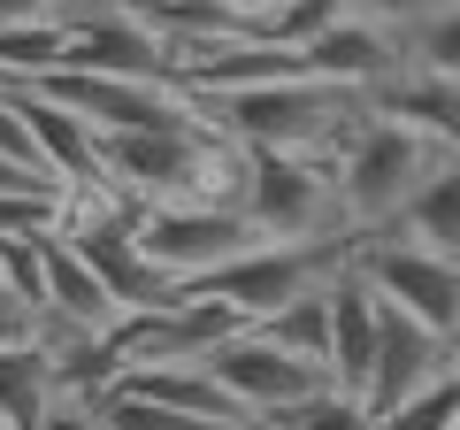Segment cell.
<instances>
[{
  "mask_svg": "<svg viewBox=\"0 0 460 430\" xmlns=\"http://www.w3.org/2000/svg\"><path fill=\"white\" fill-rule=\"evenodd\" d=\"M392 231H407V238H429V246H445V254H460V154L438 169V177L414 193V208L399 215Z\"/></svg>",
  "mask_w": 460,
  "mask_h": 430,
  "instance_id": "cell-15",
  "label": "cell"
},
{
  "mask_svg": "<svg viewBox=\"0 0 460 430\" xmlns=\"http://www.w3.org/2000/svg\"><path fill=\"white\" fill-rule=\"evenodd\" d=\"M23 16H47L39 0H0V23H23Z\"/></svg>",
  "mask_w": 460,
  "mask_h": 430,
  "instance_id": "cell-26",
  "label": "cell"
},
{
  "mask_svg": "<svg viewBox=\"0 0 460 430\" xmlns=\"http://www.w3.org/2000/svg\"><path fill=\"white\" fill-rule=\"evenodd\" d=\"M368 108L376 116H399V123H414V131H429V139H445V147L460 154V77H438V69H399V77H384L376 93H368Z\"/></svg>",
  "mask_w": 460,
  "mask_h": 430,
  "instance_id": "cell-13",
  "label": "cell"
},
{
  "mask_svg": "<svg viewBox=\"0 0 460 430\" xmlns=\"http://www.w3.org/2000/svg\"><path fill=\"white\" fill-rule=\"evenodd\" d=\"M39 262H47V315L54 323H69V331H123V308H115L108 277L84 262L77 231H47Z\"/></svg>",
  "mask_w": 460,
  "mask_h": 430,
  "instance_id": "cell-11",
  "label": "cell"
},
{
  "mask_svg": "<svg viewBox=\"0 0 460 430\" xmlns=\"http://www.w3.org/2000/svg\"><path fill=\"white\" fill-rule=\"evenodd\" d=\"M384 430H460V369L445 384H429L422 399L392 408V415H384Z\"/></svg>",
  "mask_w": 460,
  "mask_h": 430,
  "instance_id": "cell-20",
  "label": "cell"
},
{
  "mask_svg": "<svg viewBox=\"0 0 460 430\" xmlns=\"http://www.w3.org/2000/svg\"><path fill=\"white\" fill-rule=\"evenodd\" d=\"M215 377L238 392V408H246L253 423H269V415H284V408H299V399H314V392H330V384H338L323 362L292 354L277 331H261V323L215 354Z\"/></svg>",
  "mask_w": 460,
  "mask_h": 430,
  "instance_id": "cell-8",
  "label": "cell"
},
{
  "mask_svg": "<svg viewBox=\"0 0 460 430\" xmlns=\"http://www.w3.org/2000/svg\"><path fill=\"white\" fill-rule=\"evenodd\" d=\"M261 331H277L292 354H307V362L330 369V346H338V308H330V284H323V292H307L299 308H284L277 323H261ZM330 377H338V369H330Z\"/></svg>",
  "mask_w": 460,
  "mask_h": 430,
  "instance_id": "cell-17",
  "label": "cell"
},
{
  "mask_svg": "<svg viewBox=\"0 0 460 430\" xmlns=\"http://www.w3.org/2000/svg\"><path fill=\"white\" fill-rule=\"evenodd\" d=\"M39 430H108V408H100L93 392H62V399L47 408V423H39Z\"/></svg>",
  "mask_w": 460,
  "mask_h": 430,
  "instance_id": "cell-23",
  "label": "cell"
},
{
  "mask_svg": "<svg viewBox=\"0 0 460 430\" xmlns=\"http://www.w3.org/2000/svg\"><path fill=\"white\" fill-rule=\"evenodd\" d=\"M445 8H460V0H361V16L392 23L399 39H407V31H422V23H429V16H445Z\"/></svg>",
  "mask_w": 460,
  "mask_h": 430,
  "instance_id": "cell-22",
  "label": "cell"
},
{
  "mask_svg": "<svg viewBox=\"0 0 460 430\" xmlns=\"http://www.w3.org/2000/svg\"><path fill=\"white\" fill-rule=\"evenodd\" d=\"M47 323H54V315L39 308L31 292H16V284L0 277V346H39V338H47Z\"/></svg>",
  "mask_w": 460,
  "mask_h": 430,
  "instance_id": "cell-21",
  "label": "cell"
},
{
  "mask_svg": "<svg viewBox=\"0 0 460 430\" xmlns=\"http://www.w3.org/2000/svg\"><path fill=\"white\" fill-rule=\"evenodd\" d=\"M353 246H361V231L353 238H261L246 262H230L223 277H208L199 292H223L230 308H246L253 323H277V315L299 308L307 292L338 284L345 269H353Z\"/></svg>",
  "mask_w": 460,
  "mask_h": 430,
  "instance_id": "cell-6",
  "label": "cell"
},
{
  "mask_svg": "<svg viewBox=\"0 0 460 430\" xmlns=\"http://www.w3.org/2000/svg\"><path fill=\"white\" fill-rule=\"evenodd\" d=\"M269 430H384V415L368 408L361 392L330 384V392H314V399H299V408L269 415Z\"/></svg>",
  "mask_w": 460,
  "mask_h": 430,
  "instance_id": "cell-16",
  "label": "cell"
},
{
  "mask_svg": "<svg viewBox=\"0 0 460 430\" xmlns=\"http://www.w3.org/2000/svg\"><path fill=\"white\" fill-rule=\"evenodd\" d=\"M215 131L246 154H338V139L368 116V93L330 77H284V85H246V93L208 100Z\"/></svg>",
  "mask_w": 460,
  "mask_h": 430,
  "instance_id": "cell-1",
  "label": "cell"
},
{
  "mask_svg": "<svg viewBox=\"0 0 460 430\" xmlns=\"http://www.w3.org/2000/svg\"><path fill=\"white\" fill-rule=\"evenodd\" d=\"M330 162H338V193H345L353 231H392L399 215L414 208V193L453 162V147L429 139V131H414V123H399V116H376V108H368V116L338 139Z\"/></svg>",
  "mask_w": 460,
  "mask_h": 430,
  "instance_id": "cell-3",
  "label": "cell"
},
{
  "mask_svg": "<svg viewBox=\"0 0 460 430\" xmlns=\"http://www.w3.org/2000/svg\"><path fill=\"white\" fill-rule=\"evenodd\" d=\"M384 300V292H376ZM460 369V354H453V338L445 331H429L422 315H407V308H392L384 300V338H376V377H368V408L376 415H392V408H407V399H422L429 384H445Z\"/></svg>",
  "mask_w": 460,
  "mask_h": 430,
  "instance_id": "cell-9",
  "label": "cell"
},
{
  "mask_svg": "<svg viewBox=\"0 0 460 430\" xmlns=\"http://www.w3.org/2000/svg\"><path fill=\"white\" fill-rule=\"evenodd\" d=\"M108 139V193L162 208V200H238L246 147L223 131H100Z\"/></svg>",
  "mask_w": 460,
  "mask_h": 430,
  "instance_id": "cell-2",
  "label": "cell"
},
{
  "mask_svg": "<svg viewBox=\"0 0 460 430\" xmlns=\"http://www.w3.org/2000/svg\"><path fill=\"white\" fill-rule=\"evenodd\" d=\"M307 62H314V77H330V85L376 93L384 77H399V69H407V39H399L392 23H376V16H361V8H353L345 23H330V31L307 47Z\"/></svg>",
  "mask_w": 460,
  "mask_h": 430,
  "instance_id": "cell-10",
  "label": "cell"
},
{
  "mask_svg": "<svg viewBox=\"0 0 460 430\" xmlns=\"http://www.w3.org/2000/svg\"><path fill=\"white\" fill-rule=\"evenodd\" d=\"M246 215L261 238H353L330 154H246Z\"/></svg>",
  "mask_w": 460,
  "mask_h": 430,
  "instance_id": "cell-5",
  "label": "cell"
},
{
  "mask_svg": "<svg viewBox=\"0 0 460 430\" xmlns=\"http://www.w3.org/2000/svg\"><path fill=\"white\" fill-rule=\"evenodd\" d=\"M407 62L438 69V77H460V8H445V16H429L422 31H407Z\"/></svg>",
  "mask_w": 460,
  "mask_h": 430,
  "instance_id": "cell-19",
  "label": "cell"
},
{
  "mask_svg": "<svg viewBox=\"0 0 460 430\" xmlns=\"http://www.w3.org/2000/svg\"><path fill=\"white\" fill-rule=\"evenodd\" d=\"M330 308H338V346H330V369H338L345 392L368 399V377H376V338H384V300L361 269H345L330 284Z\"/></svg>",
  "mask_w": 460,
  "mask_h": 430,
  "instance_id": "cell-12",
  "label": "cell"
},
{
  "mask_svg": "<svg viewBox=\"0 0 460 430\" xmlns=\"http://www.w3.org/2000/svg\"><path fill=\"white\" fill-rule=\"evenodd\" d=\"M0 430H8V423H0Z\"/></svg>",
  "mask_w": 460,
  "mask_h": 430,
  "instance_id": "cell-27",
  "label": "cell"
},
{
  "mask_svg": "<svg viewBox=\"0 0 460 430\" xmlns=\"http://www.w3.org/2000/svg\"><path fill=\"white\" fill-rule=\"evenodd\" d=\"M62 399V369H54V346H0V423L8 430H39L47 408Z\"/></svg>",
  "mask_w": 460,
  "mask_h": 430,
  "instance_id": "cell-14",
  "label": "cell"
},
{
  "mask_svg": "<svg viewBox=\"0 0 460 430\" xmlns=\"http://www.w3.org/2000/svg\"><path fill=\"white\" fill-rule=\"evenodd\" d=\"M138 238L184 292H199L261 246V223L246 215V200H162V208H138Z\"/></svg>",
  "mask_w": 460,
  "mask_h": 430,
  "instance_id": "cell-4",
  "label": "cell"
},
{
  "mask_svg": "<svg viewBox=\"0 0 460 430\" xmlns=\"http://www.w3.org/2000/svg\"><path fill=\"white\" fill-rule=\"evenodd\" d=\"M100 408H108V430H238V423H208V415H184V408H169V399H146V392H131V384L100 392Z\"/></svg>",
  "mask_w": 460,
  "mask_h": 430,
  "instance_id": "cell-18",
  "label": "cell"
},
{
  "mask_svg": "<svg viewBox=\"0 0 460 430\" xmlns=\"http://www.w3.org/2000/svg\"><path fill=\"white\" fill-rule=\"evenodd\" d=\"M47 16H62V23H84V16H100V8H123V0H39Z\"/></svg>",
  "mask_w": 460,
  "mask_h": 430,
  "instance_id": "cell-24",
  "label": "cell"
},
{
  "mask_svg": "<svg viewBox=\"0 0 460 430\" xmlns=\"http://www.w3.org/2000/svg\"><path fill=\"white\" fill-rule=\"evenodd\" d=\"M353 269H361L392 308L422 315L429 331H445V338L460 331V254L429 246V238H407V231H361Z\"/></svg>",
  "mask_w": 460,
  "mask_h": 430,
  "instance_id": "cell-7",
  "label": "cell"
},
{
  "mask_svg": "<svg viewBox=\"0 0 460 430\" xmlns=\"http://www.w3.org/2000/svg\"><path fill=\"white\" fill-rule=\"evenodd\" d=\"M23 184H54L47 169H23V162H8V154H0V193H23Z\"/></svg>",
  "mask_w": 460,
  "mask_h": 430,
  "instance_id": "cell-25",
  "label": "cell"
}]
</instances>
